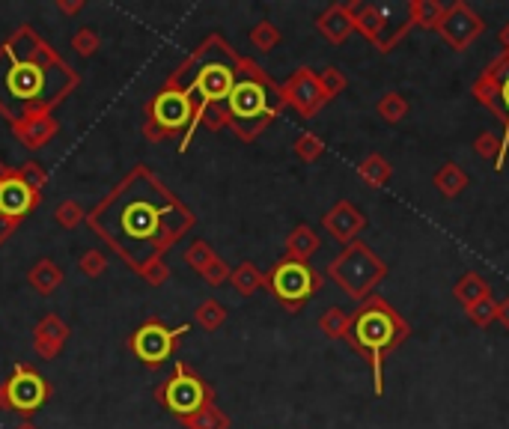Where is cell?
Masks as SVG:
<instances>
[{"mask_svg":"<svg viewBox=\"0 0 509 429\" xmlns=\"http://www.w3.org/2000/svg\"><path fill=\"white\" fill-rule=\"evenodd\" d=\"M170 214H176L170 197L150 176L138 173L93 214V221L122 256L143 266L167 242Z\"/></svg>","mask_w":509,"mask_h":429,"instance_id":"obj_1","label":"cell"},{"mask_svg":"<svg viewBox=\"0 0 509 429\" xmlns=\"http://www.w3.org/2000/svg\"><path fill=\"white\" fill-rule=\"evenodd\" d=\"M66 81L72 84V78H66V72L45 51H21V39L6 45L0 54V108L9 114L57 99L54 93H60Z\"/></svg>","mask_w":509,"mask_h":429,"instance_id":"obj_2","label":"cell"},{"mask_svg":"<svg viewBox=\"0 0 509 429\" xmlns=\"http://www.w3.org/2000/svg\"><path fill=\"white\" fill-rule=\"evenodd\" d=\"M275 292L283 301H301L313 292V272L304 263H283L275 272Z\"/></svg>","mask_w":509,"mask_h":429,"instance_id":"obj_3","label":"cell"},{"mask_svg":"<svg viewBox=\"0 0 509 429\" xmlns=\"http://www.w3.org/2000/svg\"><path fill=\"white\" fill-rule=\"evenodd\" d=\"M230 110L239 120H256L268 110V96L256 81H239L230 93Z\"/></svg>","mask_w":509,"mask_h":429,"instance_id":"obj_4","label":"cell"},{"mask_svg":"<svg viewBox=\"0 0 509 429\" xmlns=\"http://www.w3.org/2000/svg\"><path fill=\"white\" fill-rule=\"evenodd\" d=\"M355 337H358L360 346L372 349V352H381V349L388 346L390 337H393V322L384 313H379V310L364 313L355 322Z\"/></svg>","mask_w":509,"mask_h":429,"instance_id":"obj_5","label":"cell"},{"mask_svg":"<svg viewBox=\"0 0 509 429\" xmlns=\"http://www.w3.org/2000/svg\"><path fill=\"white\" fill-rule=\"evenodd\" d=\"M6 400L9 405H16V409H36L45 400V382L27 370H18L13 382L6 385Z\"/></svg>","mask_w":509,"mask_h":429,"instance_id":"obj_6","label":"cell"},{"mask_svg":"<svg viewBox=\"0 0 509 429\" xmlns=\"http://www.w3.org/2000/svg\"><path fill=\"white\" fill-rule=\"evenodd\" d=\"M203 403V385L194 376H185V372H179V376L167 385V405L179 414H188V412H197Z\"/></svg>","mask_w":509,"mask_h":429,"instance_id":"obj_7","label":"cell"},{"mask_svg":"<svg viewBox=\"0 0 509 429\" xmlns=\"http://www.w3.org/2000/svg\"><path fill=\"white\" fill-rule=\"evenodd\" d=\"M152 114L161 126L179 129V126H185L188 117H191V101H188L185 93H161L155 99Z\"/></svg>","mask_w":509,"mask_h":429,"instance_id":"obj_8","label":"cell"},{"mask_svg":"<svg viewBox=\"0 0 509 429\" xmlns=\"http://www.w3.org/2000/svg\"><path fill=\"white\" fill-rule=\"evenodd\" d=\"M233 69L223 63H212V66H203L200 75H197V89L206 99H230L233 93Z\"/></svg>","mask_w":509,"mask_h":429,"instance_id":"obj_9","label":"cell"},{"mask_svg":"<svg viewBox=\"0 0 509 429\" xmlns=\"http://www.w3.org/2000/svg\"><path fill=\"white\" fill-rule=\"evenodd\" d=\"M170 331H164L161 325H146L143 331H138L134 337V349H138V355L146 361H161L170 352Z\"/></svg>","mask_w":509,"mask_h":429,"instance_id":"obj_10","label":"cell"},{"mask_svg":"<svg viewBox=\"0 0 509 429\" xmlns=\"http://www.w3.org/2000/svg\"><path fill=\"white\" fill-rule=\"evenodd\" d=\"M33 203V191L21 179H6L0 183V212L4 214H25Z\"/></svg>","mask_w":509,"mask_h":429,"instance_id":"obj_11","label":"cell"},{"mask_svg":"<svg viewBox=\"0 0 509 429\" xmlns=\"http://www.w3.org/2000/svg\"><path fill=\"white\" fill-rule=\"evenodd\" d=\"M501 96H504V101H506V108H509V78H506V84H504V89H501Z\"/></svg>","mask_w":509,"mask_h":429,"instance_id":"obj_12","label":"cell"}]
</instances>
